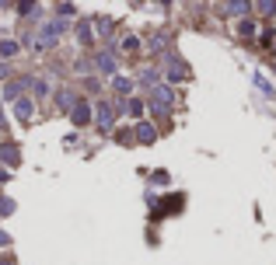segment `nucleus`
<instances>
[{"label": "nucleus", "instance_id": "1", "mask_svg": "<svg viewBox=\"0 0 276 265\" xmlns=\"http://www.w3.org/2000/svg\"><path fill=\"white\" fill-rule=\"evenodd\" d=\"M63 32H67V21H63V18H53V21H49V25L39 32V35L28 38V42H32L35 49H49L53 42H59V35H63Z\"/></svg>", "mask_w": 276, "mask_h": 265}, {"label": "nucleus", "instance_id": "2", "mask_svg": "<svg viewBox=\"0 0 276 265\" xmlns=\"http://www.w3.org/2000/svg\"><path fill=\"white\" fill-rule=\"evenodd\" d=\"M172 101H175V95H172V87H164V84H158L154 91H151V108L161 115L172 112Z\"/></svg>", "mask_w": 276, "mask_h": 265}, {"label": "nucleus", "instance_id": "3", "mask_svg": "<svg viewBox=\"0 0 276 265\" xmlns=\"http://www.w3.org/2000/svg\"><path fill=\"white\" fill-rule=\"evenodd\" d=\"M0 161H4L7 168H18V164H21L18 147H14V143H4V147H0Z\"/></svg>", "mask_w": 276, "mask_h": 265}, {"label": "nucleus", "instance_id": "4", "mask_svg": "<svg viewBox=\"0 0 276 265\" xmlns=\"http://www.w3.org/2000/svg\"><path fill=\"white\" fill-rule=\"evenodd\" d=\"M133 136H137L140 143H154V140H158V129H154V126H151V122H137V126H133Z\"/></svg>", "mask_w": 276, "mask_h": 265}, {"label": "nucleus", "instance_id": "5", "mask_svg": "<svg viewBox=\"0 0 276 265\" xmlns=\"http://www.w3.org/2000/svg\"><path fill=\"white\" fill-rule=\"evenodd\" d=\"M98 129L101 132L112 129V105L109 101H98Z\"/></svg>", "mask_w": 276, "mask_h": 265}, {"label": "nucleus", "instance_id": "6", "mask_svg": "<svg viewBox=\"0 0 276 265\" xmlns=\"http://www.w3.org/2000/svg\"><path fill=\"white\" fill-rule=\"evenodd\" d=\"M70 115H74V122H77V126H88V122H91V105H88V101H77Z\"/></svg>", "mask_w": 276, "mask_h": 265}, {"label": "nucleus", "instance_id": "7", "mask_svg": "<svg viewBox=\"0 0 276 265\" xmlns=\"http://www.w3.org/2000/svg\"><path fill=\"white\" fill-rule=\"evenodd\" d=\"M95 63H98V70H101V74H112V77H116V56H112V53H101Z\"/></svg>", "mask_w": 276, "mask_h": 265}, {"label": "nucleus", "instance_id": "8", "mask_svg": "<svg viewBox=\"0 0 276 265\" xmlns=\"http://www.w3.org/2000/svg\"><path fill=\"white\" fill-rule=\"evenodd\" d=\"M182 77H189V67L175 59V63H168V80H182Z\"/></svg>", "mask_w": 276, "mask_h": 265}, {"label": "nucleus", "instance_id": "9", "mask_svg": "<svg viewBox=\"0 0 276 265\" xmlns=\"http://www.w3.org/2000/svg\"><path fill=\"white\" fill-rule=\"evenodd\" d=\"M14 112H18V119H21V122H28V119H32V98H18Z\"/></svg>", "mask_w": 276, "mask_h": 265}, {"label": "nucleus", "instance_id": "10", "mask_svg": "<svg viewBox=\"0 0 276 265\" xmlns=\"http://www.w3.org/2000/svg\"><path fill=\"white\" fill-rule=\"evenodd\" d=\"M112 87H116L119 95H130V91H133V80H126V77H112Z\"/></svg>", "mask_w": 276, "mask_h": 265}, {"label": "nucleus", "instance_id": "11", "mask_svg": "<svg viewBox=\"0 0 276 265\" xmlns=\"http://www.w3.org/2000/svg\"><path fill=\"white\" fill-rule=\"evenodd\" d=\"M18 53V42H11V38H0V56L7 59V56H14Z\"/></svg>", "mask_w": 276, "mask_h": 265}, {"label": "nucleus", "instance_id": "12", "mask_svg": "<svg viewBox=\"0 0 276 265\" xmlns=\"http://www.w3.org/2000/svg\"><path fill=\"white\" fill-rule=\"evenodd\" d=\"M248 11H252V7H248L245 0H231V4H227V14H248Z\"/></svg>", "mask_w": 276, "mask_h": 265}, {"label": "nucleus", "instance_id": "13", "mask_svg": "<svg viewBox=\"0 0 276 265\" xmlns=\"http://www.w3.org/2000/svg\"><path fill=\"white\" fill-rule=\"evenodd\" d=\"M74 105H77V101H74L70 91H59V108H63V112H74Z\"/></svg>", "mask_w": 276, "mask_h": 265}, {"label": "nucleus", "instance_id": "14", "mask_svg": "<svg viewBox=\"0 0 276 265\" xmlns=\"http://www.w3.org/2000/svg\"><path fill=\"white\" fill-rule=\"evenodd\" d=\"M77 38L84 42V46H91V25H88V21H80L77 25Z\"/></svg>", "mask_w": 276, "mask_h": 265}, {"label": "nucleus", "instance_id": "15", "mask_svg": "<svg viewBox=\"0 0 276 265\" xmlns=\"http://www.w3.org/2000/svg\"><path fill=\"white\" fill-rule=\"evenodd\" d=\"M164 46H168V35H164V32H158V35L151 38V46H147V49H154V53H161Z\"/></svg>", "mask_w": 276, "mask_h": 265}, {"label": "nucleus", "instance_id": "16", "mask_svg": "<svg viewBox=\"0 0 276 265\" xmlns=\"http://www.w3.org/2000/svg\"><path fill=\"white\" fill-rule=\"evenodd\" d=\"M126 112H130V115H143V101L130 98V101H126Z\"/></svg>", "mask_w": 276, "mask_h": 265}, {"label": "nucleus", "instance_id": "17", "mask_svg": "<svg viewBox=\"0 0 276 265\" xmlns=\"http://www.w3.org/2000/svg\"><path fill=\"white\" fill-rule=\"evenodd\" d=\"M143 84H151V91L158 87V70H143Z\"/></svg>", "mask_w": 276, "mask_h": 265}, {"label": "nucleus", "instance_id": "18", "mask_svg": "<svg viewBox=\"0 0 276 265\" xmlns=\"http://www.w3.org/2000/svg\"><path fill=\"white\" fill-rule=\"evenodd\" d=\"M11 209H14V203H11V199H7V195H0V216H7V213H11Z\"/></svg>", "mask_w": 276, "mask_h": 265}, {"label": "nucleus", "instance_id": "19", "mask_svg": "<svg viewBox=\"0 0 276 265\" xmlns=\"http://www.w3.org/2000/svg\"><path fill=\"white\" fill-rule=\"evenodd\" d=\"M122 46L133 53V49H140V38H137V35H126V38H122Z\"/></svg>", "mask_w": 276, "mask_h": 265}, {"label": "nucleus", "instance_id": "20", "mask_svg": "<svg viewBox=\"0 0 276 265\" xmlns=\"http://www.w3.org/2000/svg\"><path fill=\"white\" fill-rule=\"evenodd\" d=\"M238 32L248 38V35H256V25H252V21H241V28H238Z\"/></svg>", "mask_w": 276, "mask_h": 265}, {"label": "nucleus", "instance_id": "21", "mask_svg": "<svg viewBox=\"0 0 276 265\" xmlns=\"http://www.w3.org/2000/svg\"><path fill=\"white\" fill-rule=\"evenodd\" d=\"M259 11H262V14H276V4L273 0H266V4H259Z\"/></svg>", "mask_w": 276, "mask_h": 265}, {"label": "nucleus", "instance_id": "22", "mask_svg": "<svg viewBox=\"0 0 276 265\" xmlns=\"http://www.w3.org/2000/svg\"><path fill=\"white\" fill-rule=\"evenodd\" d=\"M11 245V234H7V230H0V248H7Z\"/></svg>", "mask_w": 276, "mask_h": 265}, {"label": "nucleus", "instance_id": "23", "mask_svg": "<svg viewBox=\"0 0 276 265\" xmlns=\"http://www.w3.org/2000/svg\"><path fill=\"white\" fill-rule=\"evenodd\" d=\"M7 77H11V67H7V63H0V80H7Z\"/></svg>", "mask_w": 276, "mask_h": 265}, {"label": "nucleus", "instance_id": "24", "mask_svg": "<svg viewBox=\"0 0 276 265\" xmlns=\"http://www.w3.org/2000/svg\"><path fill=\"white\" fill-rule=\"evenodd\" d=\"M0 126H4V108H0Z\"/></svg>", "mask_w": 276, "mask_h": 265}]
</instances>
